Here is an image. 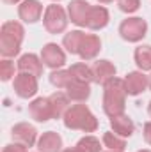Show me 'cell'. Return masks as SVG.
I'll list each match as a JSON object with an SVG mask.
<instances>
[{"label": "cell", "mask_w": 151, "mask_h": 152, "mask_svg": "<svg viewBox=\"0 0 151 152\" xmlns=\"http://www.w3.org/2000/svg\"><path fill=\"white\" fill-rule=\"evenodd\" d=\"M91 7L93 5L87 0H71L68 5V16L71 20V23H75L76 27H85Z\"/></svg>", "instance_id": "obj_10"}, {"label": "cell", "mask_w": 151, "mask_h": 152, "mask_svg": "<svg viewBox=\"0 0 151 152\" xmlns=\"http://www.w3.org/2000/svg\"><path fill=\"white\" fill-rule=\"evenodd\" d=\"M109 20H110V14L103 5H93L89 11V16H87L85 27L89 30H101L109 25Z\"/></svg>", "instance_id": "obj_16"}, {"label": "cell", "mask_w": 151, "mask_h": 152, "mask_svg": "<svg viewBox=\"0 0 151 152\" xmlns=\"http://www.w3.org/2000/svg\"><path fill=\"white\" fill-rule=\"evenodd\" d=\"M13 76H14V64L9 58H2V62H0V80L9 81Z\"/></svg>", "instance_id": "obj_27"}, {"label": "cell", "mask_w": 151, "mask_h": 152, "mask_svg": "<svg viewBox=\"0 0 151 152\" xmlns=\"http://www.w3.org/2000/svg\"><path fill=\"white\" fill-rule=\"evenodd\" d=\"M43 60L41 57L34 55V53H25L18 58V71L20 73H29L34 75L36 78L43 76Z\"/></svg>", "instance_id": "obj_15"}, {"label": "cell", "mask_w": 151, "mask_h": 152, "mask_svg": "<svg viewBox=\"0 0 151 152\" xmlns=\"http://www.w3.org/2000/svg\"><path fill=\"white\" fill-rule=\"evenodd\" d=\"M117 7L126 12V14H132L135 11H139L141 7V0H117Z\"/></svg>", "instance_id": "obj_28"}, {"label": "cell", "mask_w": 151, "mask_h": 152, "mask_svg": "<svg viewBox=\"0 0 151 152\" xmlns=\"http://www.w3.org/2000/svg\"><path fill=\"white\" fill-rule=\"evenodd\" d=\"M150 88H151V76H150Z\"/></svg>", "instance_id": "obj_37"}, {"label": "cell", "mask_w": 151, "mask_h": 152, "mask_svg": "<svg viewBox=\"0 0 151 152\" xmlns=\"http://www.w3.org/2000/svg\"><path fill=\"white\" fill-rule=\"evenodd\" d=\"M52 2H61V0H52Z\"/></svg>", "instance_id": "obj_38"}, {"label": "cell", "mask_w": 151, "mask_h": 152, "mask_svg": "<svg viewBox=\"0 0 151 152\" xmlns=\"http://www.w3.org/2000/svg\"><path fill=\"white\" fill-rule=\"evenodd\" d=\"M137 152H151L150 149H141V151H137Z\"/></svg>", "instance_id": "obj_35"}, {"label": "cell", "mask_w": 151, "mask_h": 152, "mask_svg": "<svg viewBox=\"0 0 151 152\" xmlns=\"http://www.w3.org/2000/svg\"><path fill=\"white\" fill-rule=\"evenodd\" d=\"M84 37H85V34L82 30H71V32L64 34V37H62L64 50L71 55H78V50H80V44H82Z\"/></svg>", "instance_id": "obj_21"}, {"label": "cell", "mask_w": 151, "mask_h": 152, "mask_svg": "<svg viewBox=\"0 0 151 152\" xmlns=\"http://www.w3.org/2000/svg\"><path fill=\"white\" fill-rule=\"evenodd\" d=\"M70 73L73 76V80H78V81H85V83L94 81L93 80V69L85 62H76V64H73L70 67Z\"/></svg>", "instance_id": "obj_23"}, {"label": "cell", "mask_w": 151, "mask_h": 152, "mask_svg": "<svg viewBox=\"0 0 151 152\" xmlns=\"http://www.w3.org/2000/svg\"><path fill=\"white\" fill-rule=\"evenodd\" d=\"M62 122L68 129H78L84 133H94L98 129V118L85 104H73L62 117Z\"/></svg>", "instance_id": "obj_3"}, {"label": "cell", "mask_w": 151, "mask_h": 152, "mask_svg": "<svg viewBox=\"0 0 151 152\" xmlns=\"http://www.w3.org/2000/svg\"><path fill=\"white\" fill-rule=\"evenodd\" d=\"M107 152H124V151H107Z\"/></svg>", "instance_id": "obj_36"}, {"label": "cell", "mask_w": 151, "mask_h": 152, "mask_svg": "<svg viewBox=\"0 0 151 152\" xmlns=\"http://www.w3.org/2000/svg\"><path fill=\"white\" fill-rule=\"evenodd\" d=\"M71 80L73 76L70 73V69H53L50 73V83L57 88H66Z\"/></svg>", "instance_id": "obj_25"}, {"label": "cell", "mask_w": 151, "mask_h": 152, "mask_svg": "<svg viewBox=\"0 0 151 152\" xmlns=\"http://www.w3.org/2000/svg\"><path fill=\"white\" fill-rule=\"evenodd\" d=\"M150 87V76L144 75V71H132L124 76V88L128 96H139Z\"/></svg>", "instance_id": "obj_9"}, {"label": "cell", "mask_w": 151, "mask_h": 152, "mask_svg": "<svg viewBox=\"0 0 151 152\" xmlns=\"http://www.w3.org/2000/svg\"><path fill=\"white\" fill-rule=\"evenodd\" d=\"M39 152H62V138L55 131H46L38 140Z\"/></svg>", "instance_id": "obj_17"}, {"label": "cell", "mask_w": 151, "mask_h": 152, "mask_svg": "<svg viewBox=\"0 0 151 152\" xmlns=\"http://www.w3.org/2000/svg\"><path fill=\"white\" fill-rule=\"evenodd\" d=\"M148 113H150V117H151V101H150V104H148Z\"/></svg>", "instance_id": "obj_34"}, {"label": "cell", "mask_w": 151, "mask_h": 152, "mask_svg": "<svg viewBox=\"0 0 151 152\" xmlns=\"http://www.w3.org/2000/svg\"><path fill=\"white\" fill-rule=\"evenodd\" d=\"M11 136L14 142L25 145V147H34L38 143V131L34 126H30L29 122H20L11 129Z\"/></svg>", "instance_id": "obj_8"}, {"label": "cell", "mask_w": 151, "mask_h": 152, "mask_svg": "<svg viewBox=\"0 0 151 152\" xmlns=\"http://www.w3.org/2000/svg\"><path fill=\"white\" fill-rule=\"evenodd\" d=\"M62 152H85V151H82L78 145H75V147H68V149H64Z\"/></svg>", "instance_id": "obj_31"}, {"label": "cell", "mask_w": 151, "mask_h": 152, "mask_svg": "<svg viewBox=\"0 0 151 152\" xmlns=\"http://www.w3.org/2000/svg\"><path fill=\"white\" fill-rule=\"evenodd\" d=\"M100 4H110V2H114V0H98Z\"/></svg>", "instance_id": "obj_33"}, {"label": "cell", "mask_w": 151, "mask_h": 152, "mask_svg": "<svg viewBox=\"0 0 151 152\" xmlns=\"http://www.w3.org/2000/svg\"><path fill=\"white\" fill-rule=\"evenodd\" d=\"M110 127H112V131L115 134H119V136H123V138H130V136L133 134V131H135L133 120L124 113L112 117V118H110Z\"/></svg>", "instance_id": "obj_19"}, {"label": "cell", "mask_w": 151, "mask_h": 152, "mask_svg": "<svg viewBox=\"0 0 151 152\" xmlns=\"http://www.w3.org/2000/svg\"><path fill=\"white\" fill-rule=\"evenodd\" d=\"M2 2H5V4H11V5H16V4H21L23 0H2Z\"/></svg>", "instance_id": "obj_32"}, {"label": "cell", "mask_w": 151, "mask_h": 152, "mask_svg": "<svg viewBox=\"0 0 151 152\" xmlns=\"http://www.w3.org/2000/svg\"><path fill=\"white\" fill-rule=\"evenodd\" d=\"M146 32H148V23L146 20L139 18V16H133V18H126L121 21L119 25V34L121 37L128 42H139L146 37Z\"/></svg>", "instance_id": "obj_5"}, {"label": "cell", "mask_w": 151, "mask_h": 152, "mask_svg": "<svg viewBox=\"0 0 151 152\" xmlns=\"http://www.w3.org/2000/svg\"><path fill=\"white\" fill-rule=\"evenodd\" d=\"M25 37V28L18 21H5L0 28V55L4 58H13L20 53Z\"/></svg>", "instance_id": "obj_2"}, {"label": "cell", "mask_w": 151, "mask_h": 152, "mask_svg": "<svg viewBox=\"0 0 151 152\" xmlns=\"http://www.w3.org/2000/svg\"><path fill=\"white\" fill-rule=\"evenodd\" d=\"M2 152H27V147H25V145H21V143H18V142H14V143L5 145Z\"/></svg>", "instance_id": "obj_29"}, {"label": "cell", "mask_w": 151, "mask_h": 152, "mask_svg": "<svg viewBox=\"0 0 151 152\" xmlns=\"http://www.w3.org/2000/svg\"><path fill=\"white\" fill-rule=\"evenodd\" d=\"M91 69H93V80L98 85L109 83L112 78H115V71H117L110 60H96L91 66Z\"/></svg>", "instance_id": "obj_12"}, {"label": "cell", "mask_w": 151, "mask_h": 152, "mask_svg": "<svg viewBox=\"0 0 151 152\" xmlns=\"http://www.w3.org/2000/svg\"><path fill=\"white\" fill-rule=\"evenodd\" d=\"M29 115H30L36 122H48L50 118H53L50 99H48V97H36V99L29 104Z\"/></svg>", "instance_id": "obj_14"}, {"label": "cell", "mask_w": 151, "mask_h": 152, "mask_svg": "<svg viewBox=\"0 0 151 152\" xmlns=\"http://www.w3.org/2000/svg\"><path fill=\"white\" fill-rule=\"evenodd\" d=\"M142 134H144V140H146V143H150V145H151V122H146V124H144Z\"/></svg>", "instance_id": "obj_30"}, {"label": "cell", "mask_w": 151, "mask_h": 152, "mask_svg": "<svg viewBox=\"0 0 151 152\" xmlns=\"http://www.w3.org/2000/svg\"><path fill=\"white\" fill-rule=\"evenodd\" d=\"M66 96L70 97V101L75 103H85L91 96V87L85 81H78V80H71L70 85L66 87Z\"/></svg>", "instance_id": "obj_18"}, {"label": "cell", "mask_w": 151, "mask_h": 152, "mask_svg": "<svg viewBox=\"0 0 151 152\" xmlns=\"http://www.w3.org/2000/svg\"><path fill=\"white\" fill-rule=\"evenodd\" d=\"M126 88L124 80L112 78L109 83L103 85V112L110 118L115 115L124 113V103H126Z\"/></svg>", "instance_id": "obj_1"}, {"label": "cell", "mask_w": 151, "mask_h": 152, "mask_svg": "<svg viewBox=\"0 0 151 152\" xmlns=\"http://www.w3.org/2000/svg\"><path fill=\"white\" fill-rule=\"evenodd\" d=\"M14 92L21 99H30L38 94V78L29 73H18L13 81Z\"/></svg>", "instance_id": "obj_6"}, {"label": "cell", "mask_w": 151, "mask_h": 152, "mask_svg": "<svg viewBox=\"0 0 151 152\" xmlns=\"http://www.w3.org/2000/svg\"><path fill=\"white\" fill-rule=\"evenodd\" d=\"M76 145L85 152H101V143H100V140H98L96 136H93V134H87V136L80 138Z\"/></svg>", "instance_id": "obj_26"}, {"label": "cell", "mask_w": 151, "mask_h": 152, "mask_svg": "<svg viewBox=\"0 0 151 152\" xmlns=\"http://www.w3.org/2000/svg\"><path fill=\"white\" fill-rule=\"evenodd\" d=\"M41 60L46 67L53 69H62V66L66 64V53L64 50L55 44V42H46L41 50Z\"/></svg>", "instance_id": "obj_7"}, {"label": "cell", "mask_w": 151, "mask_h": 152, "mask_svg": "<svg viewBox=\"0 0 151 152\" xmlns=\"http://www.w3.org/2000/svg\"><path fill=\"white\" fill-rule=\"evenodd\" d=\"M101 51V41L96 34H85V37L80 44V50H78V57L85 62L89 60H94L98 57V53Z\"/></svg>", "instance_id": "obj_13"}, {"label": "cell", "mask_w": 151, "mask_h": 152, "mask_svg": "<svg viewBox=\"0 0 151 152\" xmlns=\"http://www.w3.org/2000/svg\"><path fill=\"white\" fill-rule=\"evenodd\" d=\"M68 21H70V16H68V12L64 11L62 5L50 4L44 9L43 25H44L46 32H50V34H62L66 30V27H68Z\"/></svg>", "instance_id": "obj_4"}, {"label": "cell", "mask_w": 151, "mask_h": 152, "mask_svg": "<svg viewBox=\"0 0 151 152\" xmlns=\"http://www.w3.org/2000/svg\"><path fill=\"white\" fill-rule=\"evenodd\" d=\"M133 58H135V64H137V67L141 71H151V46L150 44L135 48Z\"/></svg>", "instance_id": "obj_22"}, {"label": "cell", "mask_w": 151, "mask_h": 152, "mask_svg": "<svg viewBox=\"0 0 151 152\" xmlns=\"http://www.w3.org/2000/svg\"><path fill=\"white\" fill-rule=\"evenodd\" d=\"M48 99H50V104H52L53 118H62L64 113L68 112V108H70V97L62 92H53Z\"/></svg>", "instance_id": "obj_20"}, {"label": "cell", "mask_w": 151, "mask_h": 152, "mask_svg": "<svg viewBox=\"0 0 151 152\" xmlns=\"http://www.w3.org/2000/svg\"><path fill=\"white\" fill-rule=\"evenodd\" d=\"M103 147H107V151H124L126 149V142L123 136L115 134L114 131H107L103 134V140H101Z\"/></svg>", "instance_id": "obj_24"}, {"label": "cell", "mask_w": 151, "mask_h": 152, "mask_svg": "<svg viewBox=\"0 0 151 152\" xmlns=\"http://www.w3.org/2000/svg\"><path fill=\"white\" fill-rule=\"evenodd\" d=\"M43 14V4L39 0H23L18 5V16L25 23H36L41 20Z\"/></svg>", "instance_id": "obj_11"}]
</instances>
